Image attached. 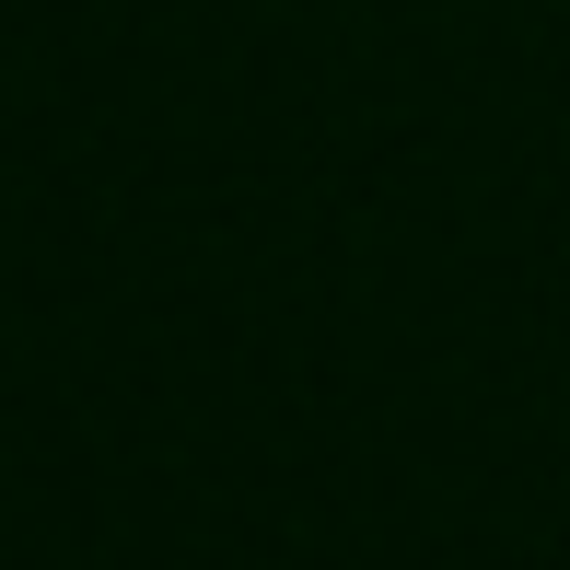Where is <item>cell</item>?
Here are the masks:
<instances>
[]
</instances>
